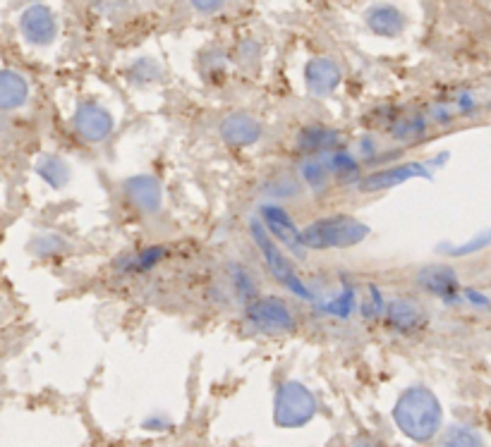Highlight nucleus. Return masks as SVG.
<instances>
[{
  "mask_svg": "<svg viewBox=\"0 0 491 447\" xmlns=\"http://www.w3.org/2000/svg\"><path fill=\"white\" fill-rule=\"evenodd\" d=\"M123 194L127 197L130 206L142 213H156L161 209V184L152 175L130 178L123 187Z\"/></svg>",
  "mask_w": 491,
  "mask_h": 447,
  "instance_id": "8",
  "label": "nucleus"
},
{
  "mask_svg": "<svg viewBox=\"0 0 491 447\" xmlns=\"http://www.w3.org/2000/svg\"><path fill=\"white\" fill-rule=\"evenodd\" d=\"M388 323H391L396 330H405V333H410V330H417L425 326V316L422 311L415 306L412 302L403 299V302H393L388 306Z\"/></svg>",
  "mask_w": 491,
  "mask_h": 447,
  "instance_id": "15",
  "label": "nucleus"
},
{
  "mask_svg": "<svg viewBox=\"0 0 491 447\" xmlns=\"http://www.w3.org/2000/svg\"><path fill=\"white\" fill-rule=\"evenodd\" d=\"M419 285H425L429 292H434V295H451V292H456L458 289V280H456V273H453L451 268H446V266H441V268H425L422 273H419Z\"/></svg>",
  "mask_w": 491,
  "mask_h": 447,
  "instance_id": "16",
  "label": "nucleus"
},
{
  "mask_svg": "<svg viewBox=\"0 0 491 447\" xmlns=\"http://www.w3.org/2000/svg\"><path fill=\"white\" fill-rule=\"evenodd\" d=\"M352 447H381V445H378V442H374V441H358Z\"/></svg>",
  "mask_w": 491,
  "mask_h": 447,
  "instance_id": "24",
  "label": "nucleus"
},
{
  "mask_svg": "<svg viewBox=\"0 0 491 447\" xmlns=\"http://www.w3.org/2000/svg\"><path fill=\"white\" fill-rule=\"evenodd\" d=\"M247 318L261 330H271V333H279V330H290L295 328V318L288 311V306L280 299H252L247 304Z\"/></svg>",
  "mask_w": 491,
  "mask_h": 447,
  "instance_id": "6",
  "label": "nucleus"
},
{
  "mask_svg": "<svg viewBox=\"0 0 491 447\" xmlns=\"http://www.w3.org/2000/svg\"><path fill=\"white\" fill-rule=\"evenodd\" d=\"M340 82V67L331 58H314L305 67V84L314 96L331 93Z\"/></svg>",
  "mask_w": 491,
  "mask_h": 447,
  "instance_id": "10",
  "label": "nucleus"
},
{
  "mask_svg": "<svg viewBox=\"0 0 491 447\" xmlns=\"http://www.w3.org/2000/svg\"><path fill=\"white\" fill-rule=\"evenodd\" d=\"M219 131L228 144L250 146L254 144V141H260L261 122L257 118H252L250 112H232V115L223 118Z\"/></svg>",
  "mask_w": 491,
  "mask_h": 447,
  "instance_id": "9",
  "label": "nucleus"
},
{
  "mask_svg": "<svg viewBox=\"0 0 491 447\" xmlns=\"http://www.w3.org/2000/svg\"><path fill=\"white\" fill-rule=\"evenodd\" d=\"M405 22H408L405 15L393 5H374L367 10V24L378 36H388V39L398 36L403 34Z\"/></svg>",
  "mask_w": 491,
  "mask_h": 447,
  "instance_id": "12",
  "label": "nucleus"
},
{
  "mask_svg": "<svg viewBox=\"0 0 491 447\" xmlns=\"http://www.w3.org/2000/svg\"><path fill=\"white\" fill-rule=\"evenodd\" d=\"M36 172H39L48 184H54V187H63V184L67 182V175H70L67 165L55 156L41 158L39 163H36Z\"/></svg>",
  "mask_w": 491,
  "mask_h": 447,
  "instance_id": "17",
  "label": "nucleus"
},
{
  "mask_svg": "<svg viewBox=\"0 0 491 447\" xmlns=\"http://www.w3.org/2000/svg\"><path fill=\"white\" fill-rule=\"evenodd\" d=\"M441 447H486V445L485 441L479 438V433H475L472 428L456 426L444 435Z\"/></svg>",
  "mask_w": 491,
  "mask_h": 447,
  "instance_id": "19",
  "label": "nucleus"
},
{
  "mask_svg": "<svg viewBox=\"0 0 491 447\" xmlns=\"http://www.w3.org/2000/svg\"><path fill=\"white\" fill-rule=\"evenodd\" d=\"M73 127L84 141L99 144V141L108 139V134L113 131V118L96 101H82L77 105V111H74Z\"/></svg>",
  "mask_w": 491,
  "mask_h": 447,
  "instance_id": "5",
  "label": "nucleus"
},
{
  "mask_svg": "<svg viewBox=\"0 0 491 447\" xmlns=\"http://www.w3.org/2000/svg\"><path fill=\"white\" fill-rule=\"evenodd\" d=\"M264 225L266 230L271 232V237L280 239L283 244H288L290 249H298L302 247V230L295 228L290 218H288L286 210L280 209H264Z\"/></svg>",
  "mask_w": 491,
  "mask_h": 447,
  "instance_id": "13",
  "label": "nucleus"
},
{
  "mask_svg": "<svg viewBox=\"0 0 491 447\" xmlns=\"http://www.w3.org/2000/svg\"><path fill=\"white\" fill-rule=\"evenodd\" d=\"M20 32L34 46H46L58 34V22L46 5H32L22 13Z\"/></svg>",
  "mask_w": 491,
  "mask_h": 447,
  "instance_id": "7",
  "label": "nucleus"
},
{
  "mask_svg": "<svg viewBox=\"0 0 491 447\" xmlns=\"http://www.w3.org/2000/svg\"><path fill=\"white\" fill-rule=\"evenodd\" d=\"M326 168H329V172L331 175H336V178L340 180H358L359 178V165L358 160L352 156H348V153H331V156L324 160Z\"/></svg>",
  "mask_w": 491,
  "mask_h": 447,
  "instance_id": "18",
  "label": "nucleus"
},
{
  "mask_svg": "<svg viewBox=\"0 0 491 447\" xmlns=\"http://www.w3.org/2000/svg\"><path fill=\"white\" fill-rule=\"evenodd\" d=\"M393 419L403 431V435H408L410 441L427 442L438 433L444 412H441V404H438L437 394L432 390L425 388V385H412L396 402Z\"/></svg>",
  "mask_w": 491,
  "mask_h": 447,
  "instance_id": "1",
  "label": "nucleus"
},
{
  "mask_svg": "<svg viewBox=\"0 0 491 447\" xmlns=\"http://www.w3.org/2000/svg\"><path fill=\"white\" fill-rule=\"evenodd\" d=\"M314 414H317V397L312 390H307L298 381H288L280 385L273 402V419L279 426H305L307 421L314 419Z\"/></svg>",
  "mask_w": 491,
  "mask_h": 447,
  "instance_id": "3",
  "label": "nucleus"
},
{
  "mask_svg": "<svg viewBox=\"0 0 491 447\" xmlns=\"http://www.w3.org/2000/svg\"><path fill=\"white\" fill-rule=\"evenodd\" d=\"M235 287H238L240 295L254 296V283L247 273H235Z\"/></svg>",
  "mask_w": 491,
  "mask_h": 447,
  "instance_id": "22",
  "label": "nucleus"
},
{
  "mask_svg": "<svg viewBox=\"0 0 491 447\" xmlns=\"http://www.w3.org/2000/svg\"><path fill=\"white\" fill-rule=\"evenodd\" d=\"M369 235L362 220L358 218L339 213V216L319 218L302 230V247L312 251H331V249H348L355 247Z\"/></svg>",
  "mask_w": 491,
  "mask_h": 447,
  "instance_id": "2",
  "label": "nucleus"
},
{
  "mask_svg": "<svg viewBox=\"0 0 491 447\" xmlns=\"http://www.w3.org/2000/svg\"><path fill=\"white\" fill-rule=\"evenodd\" d=\"M29 86L20 73L15 70H3L0 74V108L3 111H15L27 103Z\"/></svg>",
  "mask_w": 491,
  "mask_h": 447,
  "instance_id": "14",
  "label": "nucleus"
},
{
  "mask_svg": "<svg viewBox=\"0 0 491 447\" xmlns=\"http://www.w3.org/2000/svg\"><path fill=\"white\" fill-rule=\"evenodd\" d=\"M302 172H305L307 182L312 184V187H319V184H324L326 180H329V168H326L324 160H307L305 165H302Z\"/></svg>",
  "mask_w": 491,
  "mask_h": 447,
  "instance_id": "21",
  "label": "nucleus"
},
{
  "mask_svg": "<svg viewBox=\"0 0 491 447\" xmlns=\"http://www.w3.org/2000/svg\"><path fill=\"white\" fill-rule=\"evenodd\" d=\"M486 244H491V235H486V237H477V239H472V242L467 244V247H460V249L456 251V254H470V251L482 249V247H486Z\"/></svg>",
  "mask_w": 491,
  "mask_h": 447,
  "instance_id": "23",
  "label": "nucleus"
},
{
  "mask_svg": "<svg viewBox=\"0 0 491 447\" xmlns=\"http://www.w3.org/2000/svg\"><path fill=\"white\" fill-rule=\"evenodd\" d=\"M302 144L309 149V151H331L333 146L339 144V137H333V131L321 130V127H314V130H307L305 137H302Z\"/></svg>",
  "mask_w": 491,
  "mask_h": 447,
  "instance_id": "20",
  "label": "nucleus"
},
{
  "mask_svg": "<svg viewBox=\"0 0 491 447\" xmlns=\"http://www.w3.org/2000/svg\"><path fill=\"white\" fill-rule=\"evenodd\" d=\"M252 235H254L257 247L261 249V257H264L266 266H269V270H271V276L276 277L280 285H286L288 289H292L295 295L309 296V292H307V287L302 285L300 276L290 266L288 257L279 249V244L273 242L271 232L266 230V225H261L260 220H252Z\"/></svg>",
  "mask_w": 491,
  "mask_h": 447,
  "instance_id": "4",
  "label": "nucleus"
},
{
  "mask_svg": "<svg viewBox=\"0 0 491 447\" xmlns=\"http://www.w3.org/2000/svg\"><path fill=\"white\" fill-rule=\"evenodd\" d=\"M419 175H427V168L422 163H405V165H393V168H386V170L372 172L367 175L359 187L365 191H381L388 189V187H396L400 182H408L412 178H419Z\"/></svg>",
  "mask_w": 491,
  "mask_h": 447,
  "instance_id": "11",
  "label": "nucleus"
}]
</instances>
